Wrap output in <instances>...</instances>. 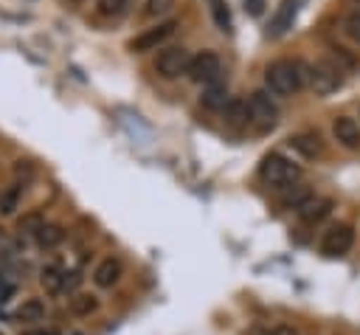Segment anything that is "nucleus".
Wrapping results in <instances>:
<instances>
[{
  "label": "nucleus",
  "instance_id": "6ab92c4d",
  "mask_svg": "<svg viewBox=\"0 0 360 335\" xmlns=\"http://www.w3.org/2000/svg\"><path fill=\"white\" fill-rule=\"evenodd\" d=\"M292 14H295V3H292V0H281L276 17H273V23H270V34H273V37L284 34V31L290 28V23H292Z\"/></svg>",
  "mask_w": 360,
  "mask_h": 335
},
{
  "label": "nucleus",
  "instance_id": "20e7f679",
  "mask_svg": "<svg viewBox=\"0 0 360 335\" xmlns=\"http://www.w3.org/2000/svg\"><path fill=\"white\" fill-rule=\"evenodd\" d=\"M248 113H250V124L259 132H270L278 124V104L264 93V90H253L248 99Z\"/></svg>",
  "mask_w": 360,
  "mask_h": 335
},
{
  "label": "nucleus",
  "instance_id": "0eeeda50",
  "mask_svg": "<svg viewBox=\"0 0 360 335\" xmlns=\"http://www.w3.org/2000/svg\"><path fill=\"white\" fill-rule=\"evenodd\" d=\"M174 28H177V20L158 23V25H152V28L141 31L138 37H132V39H129V51H132V53H146V51H155L158 45H163V42H166V39L174 34Z\"/></svg>",
  "mask_w": 360,
  "mask_h": 335
},
{
  "label": "nucleus",
  "instance_id": "bb28decb",
  "mask_svg": "<svg viewBox=\"0 0 360 335\" xmlns=\"http://www.w3.org/2000/svg\"><path fill=\"white\" fill-rule=\"evenodd\" d=\"M346 31H349V37L354 42H360V11H354V14L346 17Z\"/></svg>",
  "mask_w": 360,
  "mask_h": 335
},
{
  "label": "nucleus",
  "instance_id": "f8f14e48",
  "mask_svg": "<svg viewBox=\"0 0 360 335\" xmlns=\"http://www.w3.org/2000/svg\"><path fill=\"white\" fill-rule=\"evenodd\" d=\"M287 144H290L298 155H304V158H309V160H315V158L323 155V141H321L318 132H295V135H290Z\"/></svg>",
  "mask_w": 360,
  "mask_h": 335
},
{
  "label": "nucleus",
  "instance_id": "6e6552de",
  "mask_svg": "<svg viewBox=\"0 0 360 335\" xmlns=\"http://www.w3.org/2000/svg\"><path fill=\"white\" fill-rule=\"evenodd\" d=\"M188 62H191V53L186 48H166L158 53L155 59V70L163 76V79H177L188 70Z\"/></svg>",
  "mask_w": 360,
  "mask_h": 335
},
{
  "label": "nucleus",
  "instance_id": "f03ea898",
  "mask_svg": "<svg viewBox=\"0 0 360 335\" xmlns=\"http://www.w3.org/2000/svg\"><path fill=\"white\" fill-rule=\"evenodd\" d=\"M259 177H262L270 189L284 191V189L301 183L304 169H301L298 163H292L290 158H284L281 152H270V155H264L262 163H259Z\"/></svg>",
  "mask_w": 360,
  "mask_h": 335
},
{
  "label": "nucleus",
  "instance_id": "aec40b11",
  "mask_svg": "<svg viewBox=\"0 0 360 335\" xmlns=\"http://www.w3.org/2000/svg\"><path fill=\"white\" fill-rule=\"evenodd\" d=\"M312 197V191H309V186L307 183H295V186H290V189H284V194H281V206L284 208H298L304 200H309Z\"/></svg>",
  "mask_w": 360,
  "mask_h": 335
},
{
  "label": "nucleus",
  "instance_id": "7c9ffc66",
  "mask_svg": "<svg viewBox=\"0 0 360 335\" xmlns=\"http://www.w3.org/2000/svg\"><path fill=\"white\" fill-rule=\"evenodd\" d=\"M259 8H262V0H250V11H253V14H256V11H259Z\"/></svg>",
  "mask_w": 360,
  "mask_h": 335
},
{
  "label": "nucleus",
  "instance_id": "c85d7f7f",
  "mask_svg": "<svg viewBox=\"0 0 360 335\" xmlns=\"http://www.w3.org/2000/svg\"><path fill=\"white\" fill-rule=\"evenodd\" d=\"M20 335H56V332L48 329V327H28V329H22Z\"/></svg>",
  "mask_w": 360,
  "mask_h": 335
},
{
  "label": "nucleus",
  "instance_id": "dca6fc26",
  "mask_svg": "<svg viewBox=\"0 0 360 335\" xmlns=\"http://www.w3.org/2000/svg\"><path fill=\"white\" fill-rule=\"evenodd\" d=\"M68 307H70L73 315L84 318V315H93V312L98 310V298H96L93 293H73V296L68 298Z\"/></svg>",
  "mask_w": 360,
  "mask_h": 335
},
{
  "label": "nucleus",
  "instance_id": "a211bd4d",
  "mask_svg": "<svg viewBox=\"0 0 360 335\" xmlns=\"http://www.w3.org/2000/svg\"><path fill=\"white\" fill-rule=\"evenodd\" d=\"M200 101H202V107H208V110H225V104L231 101V96H228V90L217 82V84H208V87H205V93L200 96Z\"/></svg>",
  "mask_w": 360,
  "mask_h": 335
},
{
  "label": "nucleus",
  "instance_id": "9b49d317",
  "mask_svg": "<svg viewBox=\"0 0 360 335\" xmlns=\"http://www.w3.org/2000/svg\"><path fill=\"white\" fill-rule=\"evenodd\" d=\"M121 259H115V256H104L98 265H96V270H93V284L96 287H101V290H110L112 284H118V279H121Z\"/></svg>",
  "mask_w": 360,
  "mask_h": 335
},
{
  "label": "nucleus",
  "instance_id": "a878e982",
  "mask_svg": "<svg viewBox=\"0 0 360 335\" xmlns=\"http://www.w3.org/2000/svg\"><path fill=\"white\" fill-rule=\"evenodd\" d=\"M31 175H34V166H31L28 160H17V163H14V177H17V186H22L25 180H31Z\"/></svg>",
  "mask_w": 360,
  "mask_h": 335
},
{
  "label": "nucleus",
  "instance_id": "ddd939ff",
  "mask_svg": "<svg viewBox=\"0 0 360 335\" xmlns=\"http://www.w3.org/2000/svg\"><path fill=\"white\" fill-rule=\"evenodd\" d=\"M39 284H42V290H45L48 296H59V293H65V270H62L59 265H48V267H42V273H39Z\"/></svg>",
  "mask_w": 360,
  "mask_h": 335
},
{
  "label": "nucleus",
  "instance_id": "4468645a",
  "mask_svg": "<svg viewBox=\"0 0 360 335\" xmlns=\"http://www.w3.org/2000/svg\"><path fill=\"white\" fill-rule=\"evenodd\" d=\"M37 245L39 248H45V251H53V248H59L62 242H65V228L59 225V222H45L39 231H37Z\"/></svg>",
  "mask_w": 360,
  "mask_h": 335
},
{
  "label": "nucleus",
  "instance_id": "412c9836",
  "mask_svg": "<svg viewBox=\"0 0 360 335\" xmlns=\"http://www.w3.org/2000/svg\"><path fill=\"white\" fill-rule=\"evenodd\" d=\"M20 200H22V186H6L3 191H0V214H14L17 208H20Z\"/></svg>",
  "mask_w": 360,
  "mask_h": 335
},
{
  "label": "nucleus",
  "instance_id": "f257e3e1",
  "mask_svg": "<svg viewBox=\"0 0 360 335\" xmlns=\"http://www.w3.org/2000/svg\"><path fill=\"white\" fill-rule=\"evenodd\" d=\"M264 84L273 96H295L307 87V62L304 59H276L264 68Z\"/></svg>",
  "mask_w": 360,
  "mask_h": 335
},
{
  "label": "nucleus",
  "instance_id": "9d476101",
  "mask_svg": "<svg viewBox=\"0 0 360 335\" xmlns=\"http://www.w3.org/2000/svg\"><path fill=\"white\" fill-rule=\"evenodd\" d=\"M332 135H335V141H338L340 146H346V149H360V124H357L354 118L338 115V118L332 121Z\"/></svg>",
  "mask_w": 360,
  "mask_h": 335
},
{
  "label": "nucleus",
  "instance_id": "f3484780",
  "mask_svg": "<svg viewBox=\"0 0 360 335\" xmlns=\"http://www.w3.org/2000/svg\"><path fill=\"white\" fill-rule=\"evenodd\" d=\"M14 318H17V321H25V324L42 321V318H45V304H42V298H25V301L17 307Z\"/></svg>",
  "mask_w": 360,
  "mask_h": 335
},
{
  "label": "nucleus",
  "instance_id": "7ed1b4c3",
  "mask_svg": "<svg viewBox=\"0 0 360 335\" xmlns=\"http://www.w3.org/2000/svg\"><path fill=\"white\" fill-rule=\"evenodd\" d=\"M343 84L340 79V70L332 65V62H307V87L315 93V96H329L335 93L338 87Z\"/></svg>",
  "mask_w": 360,
  "mask_h": 335
},
{
  "label": "nucleus",
  "instance_id": "2f4dec72",
  "mask_svg": "<svg viewBox=\"0 0 360 335\" xmlns=\"http://www.w3.org/2000/svg\"><path fill=\"white\" fill-rule=\"evenodd\" d=\"M0 335H3V332H0Z\"/></svg>",
  "mask_w": 360,
  "mask_h": 335
},
{
  "label": "nucleus",
  "instance_id": "c756f323",
  "mask_svg": "<svg viewBox=\"0 0 360 335\" xmlns=\"http://www.w3.org/2000/svg\"><path fill=\"white\" fill-rule=\"evenodd\" d=\"M270 335H298V332H295L292 327H284V324H281V327H273Z\"/></svg>",
  "mask_w": 360,
  "mask_h": 335
},
{
  "label": "nucleus",
  "instance_id": "1a4fd4ad",
  "mask_svg": "<svg viewBox=\"0 0 360 335\" xmlns=\"http://www.w3.org/2000/svg\"><path fill=\"white\" fill-rule=\"evenodd\" d=\"M332 208H335V200H332V197H318V194H312L309 200H304V203L295 208V217H298L304 225H318V222H323V220L332 214Z\"/></svg>",
  "mask_w": 360,
  "mask_h": 335
},
{
  "label": "nucleus",
  "instance_id": "39448f33",
  "mask_svg": "<svg viewBox=\"0 0 360 335\" xmlns=\"http://www.w3.org/2000/svg\"><path fill=\"white\" fill-rule=\"evenodd\" d=\"M186 76L191 82H197V84H205V87L208 84H217L222 79V62H219V56L214 51H200V53L191 56Z\"/></svg>",
  "mask_w": 360,
  "mask_h": 335
},
{
  "label": "nucleus",
  "instance_id": "5701e85b",
  "mask_svg": "<svg viewBox=\"0 0 360 335\" xmlns=\"http://www.w3.org/2000/svg\"><path fill=\"white\" fill-rule=\"evenodd\" d=\"M174 3H177V0H146L143 8H141V17H146V20H158V17L169 14V11L174 8Z\"/></svg>",
  "mask_w": 360,
  "mask_h": 335
},
{
  "label": "nucleus",
  "instance_id": "b1692460",
  "mask_svg": "<svg viewBox=\"0 0 360 335\" xmlns=\"http://www.w3.org/2000/svg\"><path fill=\"white\" fill-rule=\"evenodd\" d=\"M208 8H211L214 23H217L222 31H231V11H228V3H225V0H208Z\"/></svg>",
  "mask_w": 360,
  "mask_h": 335
},
{
  "label": "nucleus",
  "instance_id": "4be33fe9",
  "mask_svg": "<svg viewBox=\"0 0 360 335\" xmlns=\"http://www.w3.org/2000/svg\"><path fill=\"white\" fill-rule=\"evenodd\" d=\"M45 225V217H42V211H28V214H22L20 220H17V231H20V236H37V231Z\"/></svg>",
  "mask_w": 360,
  "mask_h": 335
},
{
  "label": "nucleus",
  "instance_id": "2eb2a0df",
  "mask_svg": "<svg viewBox=\"0 0 360 335\" xmlns=\"http://www.w3.org/2000/svg\"><path fill=\"white\" fill-rule=\"evenodd\" d=\"M222 115H225V121H228L231 127L250 124V113H248V101H245V99H231V101L225 104Z\"/></svg>",
  "mask_w": 360,
  "mask_h": 335
},
{
  "label": "nucleus",
  "instance_id": "cd10ccee",
  "mask_svg": "<svg viewBox=\"0 0 360 335\" xmlns=\"http://www.w3.org/2000/svg\"><path fill=\"white\" fill-rule=\"evenodd\" d=\"M79 282H82L79 270H65V293H68V290H76Z\"/></svg>",
  "mask_w": 360,
  "mask_h": 335
},
{
  "label": "nucleus",
  "instance_id": "393cba45",
  "mask_svg": "<svg viewBox=\"0 0 360 335\" xmlns=\"http://www.w3.org/2000/svg\"><path fill=\"white\" fill-rule=\"evenodd\" d=\"M127 6H129V0H98L96 3V11L101 17H118V14L127 11Z\"/></svg>",
  "mask_w": 360,
  "mask_h": 335
},
{
  "label": "nucleus",
  "instance_id": "423d86ee",
  "mask_svg": "<svg viewBox=\"0 0 360 335\" xmlns=\"http://www.w3.org/2000/svg\"><path fill=\"white\" fill-rule=\"evenodd\" d=\"M352 245H354V228L349 225V222H335L329 231H323V236H321V253L323 256H329V259H335V256H343V253H349L352 251Z\"/></svg>",
  "mask_w": 360,
  "mask_h": 335
}]
</instances>
